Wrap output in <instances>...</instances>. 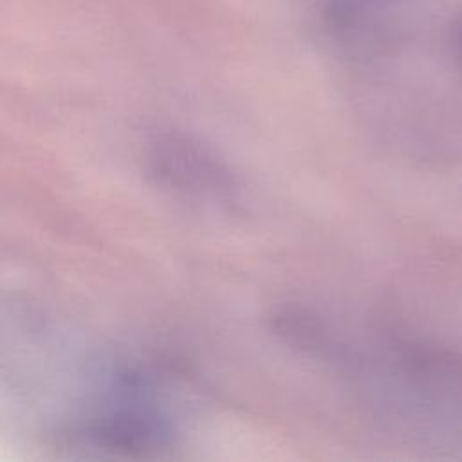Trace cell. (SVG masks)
<instances>
[{
    "mask_svg": "<svg viewBox=\"0 0 462 462\" xmlns=\"http://www.w3.org/2000/svg\"><path fill=\"white\" fill-rule=\"evenodd\" d=\"M161 390L150 370L121 366L94 388L69 435L81 448L119 455L166 448L175 426Z\"/></svg>",
    "mask_w": 462,
    "mask_h": 462,
    "instance_id": "6da1fadb",
    "label": "cell"
},
{
    "mask_svg": "<svg viewBox=\"0 0 462 462\" xmlns=\"http://www.w3.org/2000/svg\"><path fill=\"white\" fill-rule=\"evenodd\" d=\"M155 180L182 199L218 206L236 200L233 171L211 150L179 134H159L148 148Z\"/></svg>",
    "mask_w": 462,
    "mask_h": 462,
    "instance_id": "7a4b0ae2",
    "label": "cell"
},
{
    "mask_svg": "<svg viewBox=\"0 0 462 462\" xmlns=\"http://www.w3.org/2000/svg\"><path fill=\"white\" fill-rule=\"evenodd\" d=\"M388 2L393 0H327L325 22L346 45L375 43L383 38L375 11Z\"/></svg>",
    "mask_w": 462,
    "mask_h": 462,
    "instance_id": "3957f363",
    "label": "cell"
},
{
    "mask_svg": "<svg viewBox=\"0 0 462 462\" xmlns=\"http://www.w3.org/2000/svg\"><path fill=\"white\" fill-rule=\"evenodd\" d=\"M449 42H451L453 58H455L457 67H458V70L462 74V16L453 22L451 31H449Z\"/></svg>",
    "mask_w": 462,
    "mask_h": 462,
    "instance_id": "277c9868",
    "label": "cell"
}]
</instances>
